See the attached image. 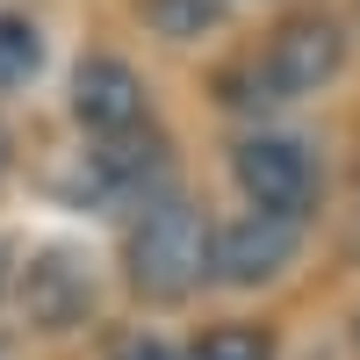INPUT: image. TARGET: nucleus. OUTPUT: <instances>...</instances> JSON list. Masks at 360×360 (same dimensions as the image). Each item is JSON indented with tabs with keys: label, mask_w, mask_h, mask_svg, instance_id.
<instances>
[{
	"label": "nucleus",
	"mask_w": 360,
	"mask_h": 360,
	"mask_svg": "<svg viewBox=\"0 0 360 360\" xmlns=\"http://www.w3.org/2000/svg\"><path fill=\"white\" fill-rule=\"evenodd\" d=\"M144 22L166 44H195V37H209L224 22V0H144Z\"/></svg>",
	"instance_id": "nucleus-8"
},
{
	"label": "nucleus",
	"mask_w": 360,
	"mask_h": 360,
	"mask_svg": "<svg viewBox=\"0 0 360 360\" xmlns=\"http://www.w3.org/2000/svg\"><path fill=\"white\" fill-rule=\"evenodd\" d=\"M72 115L86 137H123V130L152 123V94H144V79L123 58H86L72 72Z\"/></svg>",
	"instance_id": "nucleus-5"
},
{
	"label": "nucleus",
	"mask_w": 360,
	"mask_h": 360,
	"mask_svg": "<svg viewBox=\"0 0 360 360\" xmlns=\"http://www.w3.org/2000/svg\"><path fill=\"white\" fill-rule=\"evenodd\" d=\"M346 65V37L332 15H288L274 37H266V51L252 58V94L245 101H303L317 94V86H332Z\"/></svg>",
	"instance_id": "nucleus-2"
},
{
	"label": "nucleus",
	"mask_w": 360,
	"mask_h": 360,
	"mask_svg": "<svg viewBox=\"0 0 360 360\" xmlns=\"http://www.w3.org/2000/svg\"><path fill=\"white\" fill-rule=\"evenodd\" d=\"M0 360H8V339H0Z\"/></svg>",
	"instance_id": "nucleus-13"
},
{
	"label": "nucleus",
	"mask_w": 360,
	"mask_h": 360,
	"mask_svg": "<svg viewBox=\"0 0 360 360\" xmlns=\"http://www.w3.org/2000/svg\"><path fill=\"white\" fill-rule=\"evenodd\" d=\"M22 317L37 324V332H72V324H86V310H94V274L72 259V252H37L22 266Z\"/></svg>",
	"instance_id": "nucleus-7"
},
{
	"label": "nucleus",
	"mask_w": 360,
	"mask_h": 360,
	"mask_svg": "<svg viewBox=\"0 0 360 360\" xmlns=\"http://www.w3.org/2000/svg\"><path fill=\"white\" fill-rule=\"evenodd\" d=\"M0 166H8V152H0Z\"/></svg>",
	"instance_id": "nucleus-14"
},
{
	"label": "nucleus",
	"mask_w": 360,
	"mask_h": 360,
	"mask_svg": "<svg viewBox=\"0 0 360 360\" xmlns=\"http://www.w3.org/2000/svg\"><path fill=\"white\" fill-rule=\"evenodd\" d=\"M295 245H303V224L274 217V209H245L209 231V281L224 288H259V281H281L295 266Z\"/></svg>",
	"instance_id": "nucleus-4"
},
{
	"label": "nucleus",
	"mask_w": 360,
	"mask_h": 360,
	"mask_svg": "<svg viewBox=\"0 0 360 360\" xmlns=\"http://www.w3.org/2000/svg\"><path fill=\"white\" fill-rule=\"evenodd\" d=\"M353 339H360V324H353Z\"/></svg>",
	"instance_id": "nucleus-15"
},
{
	"label": "nucleus",
	"mask_w": 360,
	"mask_h": 360,
	"mask_svg": "<svg viewBox=\"0 0 360 360\" xmlns=\"http://www.w3.org/2000/svg\"><path fill=\"white\" fill-rule=\"evenodd\" d=\"M115 360H180V353H173V346H159V339H130Z\"/></svg>",
	"instance_id": "nucleus-11"
},
{
	"label": "nucleus",
	"mask_w": 360,
	"mask_h": 360,
	"mask_svg": "<svg viewBox=\"0 0 360 360\" xmlns=\"http://www.w3.org/2000/svg\"><path fill=\"white\" fill-rule=\"evenodd\" d=\"M37 58H44L37 29H29V22H0V86L29 79V72H37Z\"/></svg>",
	"instance_id": "nucleus-10"
},
{
	"label": "nucleus",
	"mask_w": 360,
	"mask_h": 360,
	"mask_svg": "<svg viewBox=\"0 0 360 360\" xmlns=\"http://www.w3.org/2000/svg\"><path fill=\"white\" fill-rule=\"evenodd\" d=\"M209 224L188 195L159 188L152 202H137V224H130V245H123V266H130V288L144 303H188V295L209 281Z\"/></svg>",
	"instance_id": "nucleus-1"
},
{
	"label": "nucleus",
	"mask_w": 360,
	"mask_h": 360,
	"mask_svg": "<svg viewBox=\"0 0 360 360\" xmlns=\"http://www.w3.org/2000/svg\"><path fill=\"white\" fill-rule=\"evenodd\" d=\"M0 288H8V252H0Z\"/></svg>",
	"instance_id": "nucleus-12"
},
{
	"label": "nucleus",
	"mask_w": 360,
	"mask_h": 360,
	"mask_svg": "<svg viewBox=\"0 0 360 360\" xmlns=\"http://www.w3.org/2000/svg\"><path fill=\"white\" fill-rule=\"evenodd\" d=\"M231 180H238V195H245L252 209H274V217H295V224L317 209V188H324L310 144L281 137V130H259V137L238 144L231 152Z\"/></svg>",
	"instance_id": "nucleus-3"
},
{
	"label": "nucleus",
	"mask_w": 360,
	"mask_h": 360,
	"mask_svg": "<svg viewBox=\"0 0 360 360\" xmlns=\"http://www.w3.org/2000/svg\"><path fill=\"white\" fill-rule=\"evenodd\" d=\"M180 360H274V339H266L259 324H217V332H202Z\"/></svg>",
	"instance_id": "nucleus-9"
},
{
	"label": "nucleus",
	"mask_w": 360,
	"mask_h": 360,
	"mask_svg": "<svg viewBox=\"0 0 360 360\" xmlns=\"http://www.w3.org/2000/svg\"><path fill=\"white\" fill-rule=\"evenodd\" d=\"M86 188L94 202H152L166 188V137L152 130H123V137H94L86 152Z\"/></svg>",
	"instance_id": "nucleus-6"
}]
</instances>
